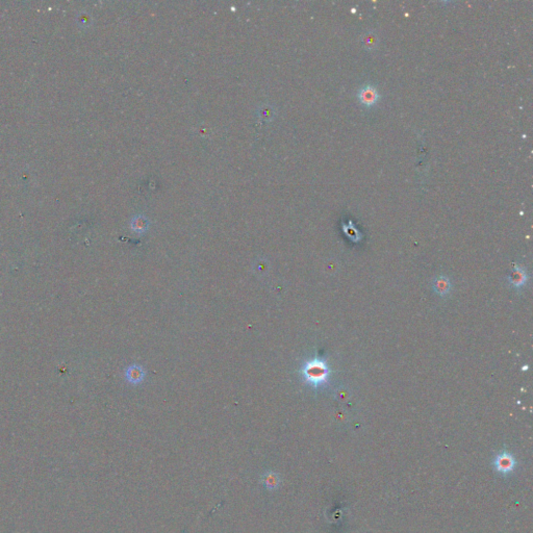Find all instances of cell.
Returning a JSON list of instances; mask_svg holds the SVG:
<instances>
[{
	"mask_svg": "<svg viewBox=\"0 0 533 533\" xmlns=\"http://www.w3.org/2000/svg\"><path fill=\"white\" fill-rule=\"evenodd\" d=\"M300 374L306 384L313 389H318L328 383L331 371L324 359L315 357L302 365Z\"/></svg>",
	"mask_w": 533,
	"mask_h": 533,
	"instance_id": "1",
	"label": "cell"
},
{
	"mask_svg": "<svg viewBox=\"0 0 533 533\" xmlns=\"http://www.w3.org/2000/svg\"><path fill=\"white\" fill-rule=\"evenodd\" d=\"M126 380L131 384H139L145 378V370L140 365H131L125 371Z\"/></svg>",
	"mask_w": 533,
	"mask_h": 533,
	"instance_id": "2",
	"label": "cell"
},
{
	"mask_svg": "<svg viewBox=\"0 0 533 533\" xmlns=\"http://www.w3.org/2000/svg\"><path fill=\"white\" fill-rule=\"evenodd\" d=\"M378 98H379L378 92L376 91V89L371 87V86L364 87L359 93L360 101L366 106L374 105L375 103L377 102Z\"/></svg>",
	"mask_w": 533,
	"mask_h": 533,
	"instance_id": "3",
	"label": "cell"
},
{
	"mask_svg": "<svg viewBox=\"0 0 533 533\" xmlns=\"http://www.w3.org/2000/svg\"><path fill=\"white\" fill-rule=\"evenodd\" d=\"M527 279H528V276H527L526 271L519 266H517L515 269H513V271L511 272L509 276L510 285L517 289L522 288L526 283Z\"/></svg>",
	"mask_w": 533,
	"mask_h": 533,
	"instance_id": "4",
	"label": "cell"
},
{
	"mask_svg": "<svg viewBox=\"0 0 533 533\" xmlns=\"http://www.w3.org/2000/svg\"><path fill=\"white\" fill-rule=\"evenodd\" d=\"M433 290L440 296H446L450 293L451 282L450 279L446 276H440L433 281Z\"/></svg>",
	"mask_w": 533,
	"mask_h": 533,
	"instance_id": "5",
	"label": "cell"
},
{
	"mask_svg": "<svg viewBox=\"0 0 533 533\" xmlns=\"http://www.w3.org/2000/svg\"><path fill=\"white\" fill-rule=\"evenodd\" d=\"M497 463H498L497 466L501 471H509L510 469H512V466H513L512 457L506 453L502 454L500 457H498Z\"/></svg>",
	"mask_w": 533,
	"mask_h": 533,
	"instance_id": "6",
	"label": "cell"
},
{
	"mask_svg": "<svg viewBox=\"0 0 533 533\" xmlns=\"http://www.w3.org/2000/svg\"><path fill=\"white\" fill-rule=\"evenodd\" d=\"M132 229L134 231H136L137 233H141V232H144L145 230H147V221L143 218H141V217H137V218H135L133 221H132Z\"/></svg>",
	"mask_w": 533,
	"mask_h": 533,
	"instance_id": "7",
	"label": "cell"
},
{
	"mask_svg": "<svg viewBox=\"0 0 533 533\" xmlns=\"http://www.w3.org/2000/svg\"><path fill=\"white\" fill-rule=\"evenodd\" d=\"M269 263L265 260H261L260 262H255V267H254V272L256 274H260L262 276H264L265 274H267L269 271Z\"/></svg>",
	"mask_w": 533,
	"mask_h": 533,
	"instance_id": "8",
	"label": "cell"
}]
</instances>
